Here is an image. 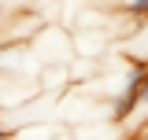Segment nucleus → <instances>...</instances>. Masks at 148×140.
Returning <instances> with one entry per match:
<instances>
[{
    "label": "nucleus",
    "instance_id": "2",
    "mask_svg": "<svg viewBox=\"0 0 148 140\" xmlns=\"http://www.w3.org/2000/svg\"><path fill=\"white\" fill-rule=\"evenodd\" d=\"M119 4V15L130 22H145L148 18V0H115Z\"/></svg>",
    "mask_w": 148,
    "mask_h": 140
},
{
    "label": "nucleus",
    "instance_id": "1",
    "mask_svg": "<svg viewBox=\"0 0 148 140\" xmlns=\"http://www.w3.org/2000/svg\"><path fill=\"white\" fill-rule=\"evenodd\" d=\"M30 44H34L41 63H71L74 59V33L67 26H59V22H45Z\"/></svg>",
    "mask_w": 148,
    "mask_h": 140
}]
</instances>
